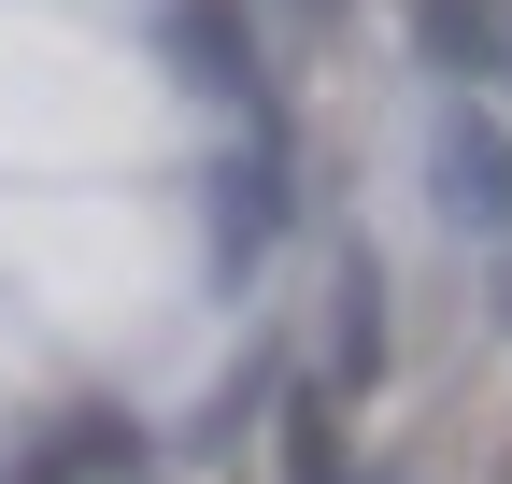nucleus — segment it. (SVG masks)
<instances>
[{
  "label": "nucleus",
  "instance_id": "1",
  "mask_svg": "<svg viewBox=\"0 0 512 484\" xmlns=\"http://www.w3.org/2000/svg\"><path fill=\"white\" fill-rule=\"evenodd\" d=\"M441 214L456 228H512V143L470 129V114H441Z\"/></svg>",
  "mask_w": 512,
  "mask_h": 484
},
{
  "label": "nucleus",
  "instance_id": "2",
  "mask_svg": "<svg viewBox=\"0 0 512 484\" xmlns=\"http://www.w3.org/2000/svg\"><path fill=\"white\" fill-rule=\"evenodd\" d=\"M171 57H185V86H214V100L256 86V29L228 15V0H171Z\"/></svg>",
  "mask_w": 512,
  "mask_h": 484
},
{
  "label": "nucleus",
  "instance_id": "3",
  "mask_svg": "<svg viewBox=\"0 0 512 484\" xmlns=\"http://www.w3.org/2000/svg\"><path fill=\"white\" fill-rule=\"evenodd\" d=\"M128 456H143V428H128V413H86V428H57L43 456H15V484H100Z\"/></svg>",
  "mask_w": 512,
  "mask_h": 484
},
{
  "label": "nucleus",
  "instance_id": "4",
  "mask_svg": "<svg viewBox=\"0 0 512 484\" xmlns=\"http://www.w3.org/2000/svg\"><path fill=\"white\" fill-rule=\"evenodd\" d=\"M285 484H342V428H328V413H285Z\"/></svg>",
  "mask_w": 512,
  "mask_h": 484
}]
</instances>
